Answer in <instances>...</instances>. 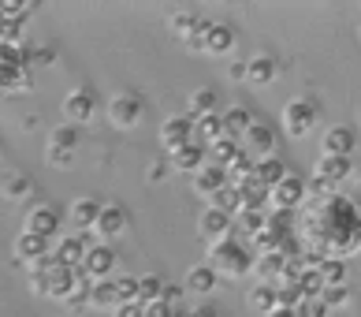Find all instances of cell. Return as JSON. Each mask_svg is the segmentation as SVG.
Returning <instances> with one entry per match:
<instances>
[{
	"label": "cell",
	"mask_w": 361,
	"mask_h": 317,
	"mask_svg": "<svg viewBox=\"0 0 361 317\" xmlns=\"http://www.w3.org/2000/svg\"><path fill=\"white\" fill-rule=\"evenodd\" d=\"M186 112H190V120H202V116H212L216 112V90H194L190 101H186Z\"/></svg>",
	"instance_id": "obj_26"
},
{
	"label": "cell",
	"mask_w": 361,
	"mask_h": 317,
	"mask_svg": "<svg viewBox=\"0 0 361 317\" xmlns=\"http://www.w3.org/2000/svg\"><path fill=\"white\" fill-rule=\"evenodd\" d=\"M238 153H243V146H238L235 138H220V142H212V161H216L220 168H227Z\"/></svg>",
	"instance_id": "obj_32"
},
{
	"label": "cell",
	"mask_w": 361,
	"mask_h": 317,
	"mask_svg": "<svg viewBox=\"0 0 361 317\" xmlns=\"http://www.w3.org/2000/svg\"><path fill=\"white\" fill-rule=\"evenodd\" d=\"M205 265L216 276H231V280H238V276L253 273V254L238 239H220V243L209 246V261H205Z\"/></svg>",
	"instance_id": "obj_2"
},
{
	"label": "cell",
	"mask_w": 361,
	"mask_h": 317,
	"mask_svg": "<svg viewBox=\"0 0 361 317\" xmlns=\"http://www.w3.org/2000/svg\"><path fill=\"white\" fill-rule=\"evenodd\" d=\"M283 269H287V258L279 254V250H272V254H261L257 261H253V273H261L264 284H269L272 276H283Z\"/></svg>",
	"instance_id": "obj_30"
},
{
	"label": "cell",
	"mask_w": 361,
	"mask_h": 317,
	"mask_svg": "<svg viewBox=\"0 0 361 317\" xmlns=\"http://www.w3.org/2000/svg\"><path fill=\"white\" fill-rule=\"evenodd\" d=\"M227 75H231V78H246V64H243V60H235L231 68H227Z\"/></svg>",
	"instance_id": "obj_43"
},
{
	"label": "cell",
	"mask_w": 361,
	"mask_h": 317,
	"mask_svg": "<svg viewBox=\"0 0 361 317\" xmlns=\"http://www.w3.org/2000/svg\"><path fill=\"white\" fill-rule=\"evenodd\" d=\"M283 176H287V165L279 161L276 153H272V157H257V161H253V179H257L264 191H272Z\"/></svg>",
	"instance_id": "obj_19"
},
{
	"label": "cell",
	"mask_w": 361,
	"mask_h": 317,
	"mask_svg": "<svg viewBox=\"0 0 361 317\" xmlns=\"http://www.w3.org/2000/svg\"><path fill=\"white\" fill-rule=\"evenodd\" d=\"M75 146H78V131L71 124H60L49 135V161L52 165H68L71 157H75Z\"/></svg>",
	"instance_id": "obj_14"
},
{
	"label": "cell",
	"mask_w": 361,
	"mask_h": 317,
	"mask_svg": "<svg viewBox=\"0 0 361 317\" xmlns=\"http://www.w3.org/2000/svg\"><path fill=\"white\" fill-rule=\"evenodd\" d=\"M90 302L93 306H119V292H116V280H97L90 287Z\"/></svg>",
	"instance_id": "obj_31"
},
{
	"label": "cell",
	"mask_w": 361,
	"mask_h": 317,
	"mask_svg": "<svg viewBox=\"0 0 361 317\" xmlns=\"http://www.w3.org/2000/svg\"><path fill=\"white\" fill-rule=\"evenodd\" d=\"M112 265H116V254H112V246H109V243H97V246L90 243L86 258H82V269L93 276V284H97V280H109Z\"/></svg>",
	"instance_id": "obj_15"
},
{
	"label": "cell",
	"mask_w": 361,
	"mask_h": 317,
	"mask_svg": "<svg viewBox=\"0 0 361 317\" xmlns=\"http://www.w3.org/2000/svg\"><path fill=\"white\" fill-rule=\"evenodd\" d=\"M250 302H253L261 313L276 310V287H272V284H257V287H253V295H250Z\"/></svg>",
	"instance_id": "obj_35"
},
{
	"label": "cell",
	"mask_w": 361,
	"mask_h": 317,
	"mask_svg": "<svg viewBox=\"0 0 361 317\" xmlns=\"http://www.w3.org/2000/svg\"><path fill=\"white\" fill-rule=\"evenodd\" d=\"M216 280H220V276L212 273L209 265H194L190 273H186V292L209 295V292H216Z\"/></svg>",
	"instance_id": "obj_25"
},
{
	"label": "cell",
	"mask_w": 361,
	"mask_h": 317,
	"mask_svg": "<svg viewBox=\"0 0 361 317\" xmlns=\"http://www.w3.org/2000/svg\"><path fill=\"white\" fill-rule=\"evenodd\" d=\"M231 228H235V217L224 213V209H216V205H209L205 213L197 217V232L209 239V246L220 243V239H231Z\"/></svg>",
	"instance_id": "obj_10"
},
{
	"label": "cell",
	"mask_w": 361,
	"mask_h": 317,
	"mask_svg": "<svg viewBox=\"0 0 361 317\" xmlns=\"http://www.w3.org/2000/svg\"><path fill=\"white\" fill-rule=\"evenodd\" d=\"M112 313H116V317H142V313H145V302H119Z\"/></svg>",
	"instance_id": "obj_41"
},
{
	"label": "cell",
	"mask_w": 361,
	"mask_h": 317,
	"mask_svg": "<svg viewBox=\"0 0 361 317\" xmlns=\"http://www.w3.org/2000/svg\"><path fill=\"white\" fill-rule=\"evenodd\" d=\"M317 273H320V280H324V287L346 284V261L343 258H320L317 261Z\"/></svg>",
	"instance_id": "obj_28"
},
{
	"label": "cell",
	"mask_w": 361,
	"mask_h": 317,
	"mask_svg": "<svg viewBox=\"0 0 361 317\" xmlns=\"http://www.w3.org/2000/svg\"><path fill=\"white\" fill-rule=\"evenodd\" d=\"M317 299L324 302L328 310H339V306H346V302H350V287H346V284H339V287H324V292H320Z\"/></svg>",
	"instance_id": "obj_34"
},
{
	"label": "cell",
	"mask_w": 361,
	"mask_h": 317,
	"mask_svg": "<svg viewBox=\"0 0 361 317\" xmlns=\"http://www.w3.org/2000/svg\"><path fill=\"white\" fill-rule=\"evenodd\" d=\"M142 317H179V306H171V302H164V299H153V302H145Z\"/></svg>",
	"instance_id": "obj_40"
},
{
	"label": "cell",
	"mask_w": 361,
	"mask_h": 317,
	"mask_svg": "<svg viewBox=\"0 0 361 317\" xmlns=\"http://www.w3.org/2000/svg\"><path fill=\"white\" fill-rule=\"evenodd\" d=\"M116 292H119V302H138V276H119Z\"/></svg>",
	"instance_id": "obj_38"
},
{
	"label": "cell",
	"mask_w": 361,
	"mask_h": 317,
	"mask_svg": "<svg viewBox=\"0 0 361 317\" xmlns=\"http://www.w3.org/2000/svg\"><path fill=\"white\" fill-rule=\"evenodd\" d=\"M23 232L26 235H37V239H52L60 232V209L52 205H34L23 220Z\"/></svg>",
	"instance_id": "obj_9"
},
{
	"label": "cell",
	"mask_w": 361,
	"mask_h": 317,
	"mask_svg": "<svg viewBox=\"0 0 361 317\" xmlns=\"http://www.w3.org/2000/svg\"><path fill=\"white\" fill-rule=\"evenodd\" d=\"M63 116H68V124H90L93 116H97V94H93L90 86H78L71 90L68 97H63Z\"/></svg>",
	"instance_id": "obj_7"
},
{
	"label": "cell",
	"mask_w": 361,
	"mask_h": 317,
	"mask_svg": "<svg viewBox=\"0 0 361 317\" xmlns=\"http://www.w3.org/2000/svg\"><path fill=\"white\" fill-rule=\"evenodd\" d=\"M350 172H354V161H350V157H320L317 168H313V176L324 179L328 187H336V183L350 179Z\"/></svg>",
	"instance_id": "obj_16"
},
{
	"label": "cell",
	"mask_w": 361,
	"mask_h": 317,
	"mask_svg": "<svg viewBox=\"0 0 361 317\" xmlns=\"http://www.w3.org/2000/svg\"><path fill=\"white\" fill-rule=\"evenodd\" d=\"M97 217H101V202L97 198H75V205H71V224L75 228H93L97 224Z\"/></svg>",
	"instance_id": "obj_23"
},
{
	"label": "cell",
	"mask_w": 361,
	"mask_h": 317,
	"mask_svg": "<svg viewBox=\"0 0 361 317\" xmlns=\"http://www.w3.org/2000/svg\"><path fill=\"white\" fill-rule=\"evenodd\" d=\"M264 317H294V310H287V306H276V310H269Z\"/></svg>",
	"instance_id": "obj_44"
},
{
	"label": "cell",
	"mask_w": 361,
	"mask_h": 317,
	"mask_svg": "<svg viewBox=\"0 0 361 317\" xmlns=\"http://www.w3.org/2000/svg\"><path fill=\"white\" fill-rule=\"evenodd\" d=\"M305 243L313 246V258H350L361 250V213L350 198L328 194L320 202H310L302 217Z\"/></svg>",
	"instance_id": "obj_1"
},
{
	"label": "cell",
	"mask_w": 361,
	"mask_h": 317,
	"mask_svg": "<svg viewBox=\"0 0 361 317\" xmlns=\"http://www.w3.org/2000/svg\"><path fill=\"white\" fill-rule=\"evenodd\" d=\"M86 250H90V239H63L56 246V261H60V265H68V269H75L78 261L86 258Z\"/></svg>",
	"instance_id": "obj_29"
},
{
	"label": "cell",
	"mask_w": 361,
	"mask_h": 317,
	"mask_svg": "<svg viewBox=\"0 0 361 317\" xmlns=\"http://www.w3.org/2000/svg\"><path fill=\"white\" fill-rule=\"evenodd\" d=\"M30 287L42 295H52V299H71V295H78V276H75V269L60 265L56 258H45L42 269L30 276Z\"/></svg>",
	"instance_id": "obj_3"
},
{
	"label": "cell",
	"mask_w": 361,
	"mask_h": 317,
	"mask_svg": "<svg viewBox=\"0 0 361 317\" xmlns=\"http://www.w3.org/2000/svg\"><path fill=\"white\" fill-rule=\"evenodd\" d=\"M354 205L361 209V183H357V191H354Z\"/></svg>",
	"instance_id": "obj_45"
},
{
	"label": "cell",
	"mask_w": 361,
	"mask_h": 317,
	"mask_svg": "<svg viewBox=\"0 0 361 317\" xmlns=\"http://www.w3.org/2000/svg\"><path fill=\"white\" fill-rule=\"evenodd\" d=\"M294 317H328V306L320 299H302L298 306H294Z\"/></svg>",
	"instance_id": "obj_39"
},
{
	"label": "cell",
	"mask_w": 361,
	"mask_h": 317,
	"mask_svg": "<svg viewBox=\"0 0 361 317\" xmlns=\"http://www.w3.org/2000/svg\"><path fill=\"white\" fill-rule=\"evenodd\" d=\"M269 202H272L276 209H283V213L298 209V205L305 202V179H298V176H290V172H287V176L269 191Z\"/></svg>",
	"instance_id": "obj_8"
},
{
	"label": "cell",
	"mask_w": 361,
	"mask_h": 317,
	"mask_svg": "<svg viewBox=\"0 0 361 317\" xmlns=\"http://www.w3.org/2000/svg\"><path fill=\"white\" fill-rule=\"evenodd\" d=\"M227 183H231V179H227V172H224L220 165H205V168L194 176V191L212 202V198H216V194L227 187Z\"/></svg>",
	"instance_id": "obj_17"
},
{
	"label": "cell",
	"mask_w": 361,
	"mask_h": 317,
	"mask_svg": "<svg viewBox=\"0 0 361 317\" xmlns=\"http://www.w3.org/2000/svg\"><path fill=\"white\" fill-rule=\"evenodd\" d=\"M127 228H130L127 209H123V205L104 202V205H101V217H97V224H93L97 239H101V243H112V239H119V235H127Z\"/></svg>",
	"instance_id": "obj_6"
},
{
	"label": "cell",
	"mask_w": 361,
	"mask_h": 317,
	"mask_svg": "<svg viewBox=\"0 0 361 317\" xmlns=\"http://www.w3.org/2000/svg\"><path fill=\"white\" fill-rule=\"evenodd\" d=\"M164 295V280L160 276H138V302H153Z\"/></svg>",
	"instance_id": "obj_33"
},
{
	"label": "cell",
	"mask_w": 361,
	"mask_h": 317,
	"mask_svg": "<svg viewBox=\"0 0 361 317\" xmlns=\"http://www.w3.org/2000/svg\"><path fill=\"white\" fill-rule=\"evenodd\" d=\"M220 116H224V131H227V138H243L246 131L253 127L250 109H227V112H220Z\"/></svg>",
	"instance_id": "obj_27"
},
{
	"label": "cell",
	"mask_w": 361,
	"mask_h": 317,
	"mask_svg": "<svg viewBox=\"0 0 361 317\" xmlns=\"http://www.w3.org/2000/svg\"><path fill=\"white\" fill-rule=\"evenodd\" d=\"M354 146H357L354 127L336 124V127H328V131H324V142H320V157H350Z\"/></svg>",
	"instance_id": "obj_12"
},
{
	"label": "cell",
	"mask_w": 361,
	"mask_h": 317,
	"mask_svg": "<svg viewBox=\"0 0 361 317\" xmlns=\"http://www.w3.org/2000/svg\"><path fill=\"white\" fill-rule=\"evenodd\" d=\"M357 127H361V112H357Z\"/></svg>",
	"instance_id": "obj_46"
},
{
	"label": "cell",
	"mask_w": 361,
	"mask_h": 317,
	"mask_svg": "<svg viewBox=\"0 0 361 317\" xmlns=\"http://www.w3.org/2000/svg\"><path fill=\"white\" fill-rule=\"evenodd\" d=\"M243 142H246V150H253L257 157H272V150H276V131H272L269 124H257V120H253V127L243 135Z\"/></svg>",
	"instance_id": "obj_20"
},
{
	"label": "cell",
	"mask_w": 361,
	"mask_h": 317,
	"mask_svg": "<svg viewBox=\"0 0 361 317\" xmlns=\"http://www.w3.org/2000/svg\"><path fill=\"white\" fill-rule=\"evenodd\" d=\"M45 258H49V239L19 232V239H16V261L19 265H37V261H45Z\"/></svg>",
	"instance_id": "obj_18"
},
{
	"label": "cell",
	"mask_w": 361,
	"mask_h": 317,
	"mask_svg": "<svg viewBox=\"0 0 361 317\" xmlns=\"http://www.w3.org/2000/svg\"><path fill=\"white\" fill-rule=\"evenodd\" d=\"M160 142H164L168 153L190 146L194 142V120L190 116H171V120H164V127H160Z\"/></svg>",
	"instance_id": "obj_11"
},
{
	"label": "cell",
	"mask_w": 361,
	"mask_h": 317,
	"mask_svg": "<svg viewBox=\"0 0 361 317\" xmlns=\"http://www.w3.org/2000/svg\"><path fill=\"white\" fill-rule=\"evenodd\" d=\"M317 127V104L305 97H294L283 104V131L290 138H305Z\"/></svg>",
	"instance_id": "obj_4"
},
{
	"label": "cell",
	"mask_w": 361,
	"mask_h": 317,
	"mask_svg": "<svg viewBox=\"0 0 361 317\" xmlns=\"http://www.w3.org/2000/svg\"><path fill=\"white\" fill-rule=\"evenodd\" d=\"M142 112H145V101L138 94H116L109 101V120L119 127V131H127V127H138L142 124Z\"/></svg>",
	"instance_id": "obj_5"
},
{
	"label": "cell",
	"mask_w": 361,
	"mask_h": 317,
	"mask_svg": "<svg viewBox=\"0 0 361 317\" xmlns=\"http://www.w3.org/2000/svg\"><path fill=\"white\" fill-rule=\"evenodd\" d=\"M235 26L231 23H209L205 34H202V45H197V52H216V56H224V52L235 49Z\"/></svg>",
	"instance_id": "obj_13"
},
{
	"label": "cell",
	"mask_w": 361,
	"mask_h": 317,
	"mask_svg": "<svg viewBox=\"0 0 361 317\" xmlns=\"http://www.w3.org/2000/svg\"><path fill=\"white\" fill-rule=\"evenodd\" d=\"M0 191H4L8 198H26V194L34 191V183L26 179V176H19V172H16V176H8L4 183H0Z\"/></svg>",
	"instance_id": "obj_36"
},
{
	"label": "cell",
	"mask_w": 361,
	"mask_h": 317,
	"mask_svg": "<svg viewBox=\"0 0 361 317\" xmlns=\"http://www.w3.org/2000/svg\"><path fill=\"white\" fill-rule=\"evenodd\" d=\"M205 161H209V150L202 146V142H190V146H183V150L171 153V165H176L179 172H194V176L205 168Z\"/></svg>",
	"instance_id": "obj_21"
},
{
	"label": "cell",
	"mask_w": 361,
	"mask_h": 317,
	"mask_svg": "<svg viewBox=\"0 0 361 317\" xmlns=\"http://www.w3.org/2000/svg\"><path fill=\"white\" fill-rule=\"evenodd\" d=\"M238 224L257 235V232H264V224H269V213H264V209H243V213H238Z\"/></svg>",
	"instance_id": "obj_37"
},
{
	"label": "cell",
	"mask_w": 361,
	"mask_h": 317,
	"mask_svg": "<svg viewBox=\"0 0 361 317\" xmlns=\"http://www.w3.org/2000/svg\"><path fill=\"white\" fill-rule=\"evenodd\" d=\"M276 71H279V64L269 56V52H257V56H250V60H246V83H253V86L272 83Z\"/></svg>",
	"instance_id": "obj_22"
},
{
	"label": "cell",
	"mask_w": 361,
	"mask_h": 317,
	"mask_svg": "<svg viewBox=\"0 0 361 317\" xmlns=\"http://www.w3.org/2000/svg\"><path fill=\"white\" fill-rule=\"evenodd\" d=\"M164 176H168V161H157V165H149V172H145V179H149V183H160Z\"/></svg>",
	"instance_id": "obj_42"
},
{
	"label": "cell",
	"mask_w": 361,
	"mask_h": 317,
	"mask_svg": "<svg viewBox=\"0 0 361 317\" xmlns=\"http://www.w3.org/2000/svg\"><path fill=\"white\" fill-rule=\"evenodd\" d=\"M194 138L202 142H220L227 138V131H224V116L220 112H212V116H202V120H194Z\"/></svg>",
	"instance_id": "obj_24"
}]
</instances>
